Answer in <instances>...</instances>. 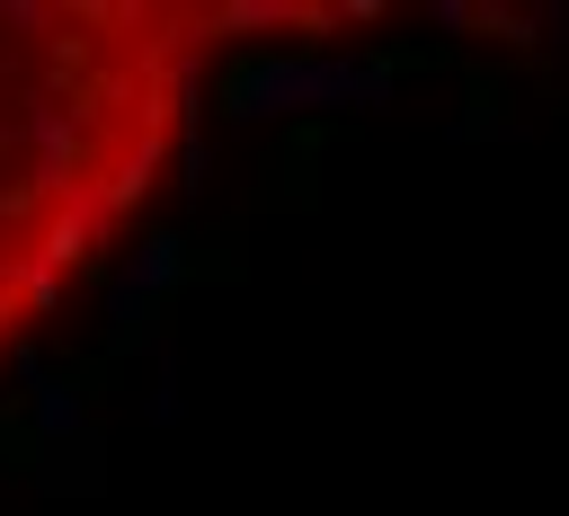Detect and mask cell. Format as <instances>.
<instances>
[{"mask_svg":"<svg viewBox=\"0 0 569 516\" xmlns=\"http://www.w3.org/2000/svg\"><path fill=\"white\" fill-rule=\"evenodd\" d=\"M284 0H0V356L133 231L196 125L204 71Z\"/></svg>","mask_w":569,"mask_h":516,"instance_id":"6da1fadb","label":"cell"}]
</instances>
